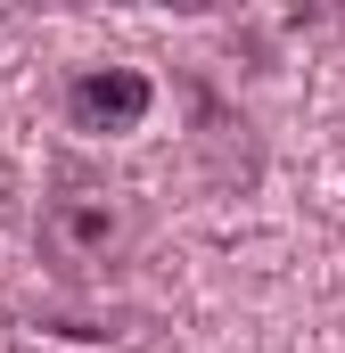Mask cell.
Masks as SVG:
<instances>
[{"label": "cell", "mask_w": 345, "mask_h": 353, "mask_svg": "<svg viewBox=\"0 0 345 353\" xmlns=\"http://www.w3.org/2000/svg\"><path fill=\"white\" fill-rule=\"evenodd\" d=\"M140 239V214L124 189H99V181H66L50 205H41V255L58 271H115Z\"/></svg>", "instance_id": "obj_1"}, {"label": "cell", "mask_w": 345, "mask_h": 353, "mask_svg": "<svg viewBox=\"0 0 345 353\" xmlns=\"http://www.w3.org/2000/svg\"><path fill=\"white\" fill-rule=\"evenodd\" d=\"M148 99L157 90H148L140 66H83L66 83V115H75V132H140Z\"/></svg>", "instance_id": "obj_2"}]
</instances>
